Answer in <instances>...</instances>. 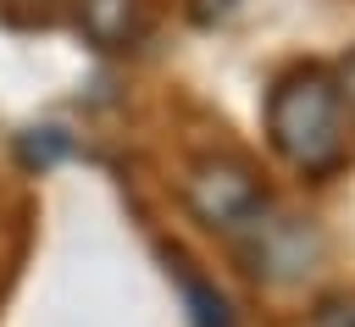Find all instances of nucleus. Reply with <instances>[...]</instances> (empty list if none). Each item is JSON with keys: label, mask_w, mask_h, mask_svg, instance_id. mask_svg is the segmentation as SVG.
<instances>
[{"label": "nucleus", "mask_w": 355, "mask_h": 327, "mask_svg": "<svg viewBox=\"0 0 355 327\" xmlns=\"http://www.w3.org/2000/svg\"><path fill=\"white\" fill-rule=\"evenodd\" d=\"M311 327H355V299H327L311 316Z\"/></svg>", "instance_id": "nucleus-7"}, {"label": "nucleus", "mask_w": 355, "mask_h": 327, "mask_svg": "<svg viewBox=\"0 0 355 327\" xmlns=\"http://www.w3.org/2000/svg\"><path fill=\"white\" fill-rule=\"evenodd\" d=\"M67 150H72V139H67L61 127H33V133H22V144H17L22 166H55Z\"/></svg>", "instance_id": "nucleus-5"}, {"label": "nucleus", "mask_w": 355, "mask_h": 327, "mask_svg": "<svg viewBox=\"0 0 355 327\" xmlns=\"http://www.w3.org/2000/svg\"><path fill=\"white\" fill-rule=\"evenodd\" d=\"M266 127H272V144L288 166L300 172H333L344 161V100H338V83L316 67L305 72H288L272 100H266Z\"/></svg>", "instance_id": "nucleus-1"}, {"label": "nucleus", "mask_w": 355, "mask_h": 327, "mask_svg": "<svg viewBox=\"0 0 355 327\" xmlns=\"http://www.w3.org/2000/svg\"><path fill=\"white\" fill-rule=\"evenodd\" d=\"M239 238H250V260H255V272H300L305 260H311V238H305V227L300 222H255L250 233H239Z\"/></svg>", "instance_id": "nucleus-3"}, {"label": "nucleus", "mask_w": 355, "mask_h": 327, "mask_svg": "<svg viewBox=\"0 0 355 327\" xmlns=\"http://www.w3.org/2000/svg\"><path fill=\"white\" fill-rule=\"evenodd\" d=\"M338 100L355 105V55H344V67H338Z\"/></svg>", "instance_id": "nucleus-8"}, {"label": "nucleus", "mask_w": 355, "mask_h": 327, "mask_svg": "<svg viewBox=\"0 0 355 327\" xmlns=\"http://www.w3.org/2000/svg\"><path fill=\"white\" fill-rule=\"evenodd\" d=\"M227 6H233V0H200V6H194V17H200V22H211V17H222Z\"/></svg>", "instance_id": "nucleus-9"}, {"label": "nucleus", "mask_w": 355, "mask_h": 327, "mask_svg": "<svg viewBox=\"0 0 355 327\" xmlns=\"http://www.w3.org/2000/svg\"><path fill=\"white\" fill-rule=\"evenodd\" d=\"M78 17H83V33L94 44H122L139 22V0H83Z\"/></svg>", "instance_id": "nucleus-4"}, {"label": "nucleus", "mask_w": 355, "mask_h": 327, "mask_svg": "<svg viewBox=\"0 0 355 327\" xmlns=\"http://www.w3.org/2000/svg\"><path fill=\"white\" fill-rule=\"evenodd\" d=\"M189 205L205 227H222V233H250L266 211L255 177L239 161H200L189 177Z\"/></svg>", "instance_id": "nucleus-2"}, {"label": "nucleus", "mask_w": 355, "mask_h": 327, "mask_svg": "<svg viewBox=\"0 0 355 327\" xmlns=\"http://www.w3.org/2000/svg\"><path fill=\"white\" fill-rule=\"evenodd\" d=\"M183 294H189V305H194V327H233V316H227L222 294H211L200 277H189V272H183Z\"/></svg>", "instance_id": "nucleus-6"}]
</instances>
